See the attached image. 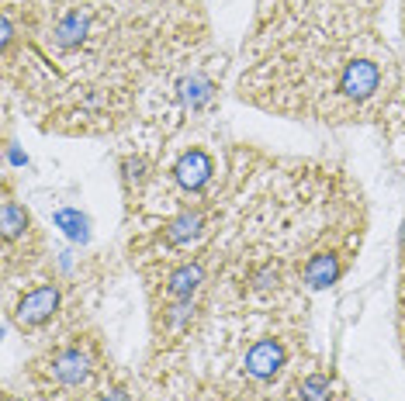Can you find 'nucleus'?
<instances>
[{"label": "nucleus", "mask_w": 405, "mask_h": 401, "mask_svg": "<svg viewBox=\"0 0 405 401\" xmlns=\"http://www.w3.org/2000/svg\"><path fill=\"white\" fill-rule=\"evenodd\" d=\"M399 336H402V349H405V301H402V315H399Z\"/></svg>", "instance_id": "nucleus-8"}, {"label": "nucleus", "mask_w": 405, "mask_h": 401, "mask_svg": "<svg viewBox=\"0 0 405 401\" xmlns=\"http://www.w3.org/2000/svg\"><path fill=\"white\" fill-rule=\"evenodd\" d=\"M56 225L66 232L73 242H80V246L90 239V232H87V218H83L80 211H69V208H66V211H59V215H56Z\"/></svg>", "instance_id": "nucleus-6"}, {"label": "nucleus", "mask_w": 405, "mask_h": 401, "mask_svg": "<svg viewBox=\"0 0 405 401\" xmlns=\"http://www.w3.org/2000/svg\"><path fill=\"white\" fill-rule=\"evenodd\" d=\"M395 87V62L374 31H294L242 45L239 97L274 115L319 125H364L385 118Z\"/></svg>", "instance_id": "nucleus-1"}, {"label": "nucleus", "mask_w": 405, "mask_h": 401, "mask_svg": "<svg viewBox=\"0 0 405 401\" xmlns=\"http://www.w3.org/2000/svg\"><path fill=\"white\" fill-rule=\"evenodd\" d=\"M115 370L101 329L76 325L59 339L39 346V353L21 367V395L28 401H87L90 391Z\"/></svg>", "instance_id": "nucleus-2"}, {"label": "nucleus", "mask_w": 405, "mask_h": 401, "mask_svg": "<svg viewBox=\"0 0 405 401\" xmlns=\"http://www.w3.org/2000/svg\"><path fill=\"white\" fill-rule=\"evenodd\" d=\"M399 270H402V287H405V218L399 229Z\"/></svg>", "instance_id": "nucleus-7"}, {"label": "nucleus", "mask_w": 405, "mask_h": 401, "mask_svg": "<svg viewBox=\"0 0 405 401\" xmlns=\"http://www.w3.org/2000/svg\"><path fill=\"white\" fill-rule=\"evenodd\" d=\"M139 401H277L253 388L226 381L205 367H194L187 356L149 360L142 370Z\"/></svg>", "instance_id": "nucleus-4"}, {"label": "nucleus", "mask_w": 405, "mask_h": 401, "mask_svg": "<svg viewBox=\"0 0 405 401\" xmlns=\"http://www.w3.org/2000/svg\"><path fill=\"white\" fill-rule=\"evenodd\" d=\"M73 301H80V281H66L53 267V256L32 277L4 284V308L11 329L35 346L53 343L62 332L83 325V318L76 315L80 308H73Z\"/></svg>", "instance_id": "nucleus-3"}, {"label": "nucleus", "mask_w": 405, "mask_h": 401, "mask_svg": "<svg viewBox=\"0 0 405 401\" xmlns=\"http://www.w3.org/2000/svg\"><path fill=\"white\" fill-rule=\"evenodd\" d=\"M0 242H4V284L25 281L35 270H42L53 256L49 235L35 222L32 208L18 201L14 194V176L4 173V201H0Z\"/></svg>", "instance_id": "nucleus-5"}]
</instances>
